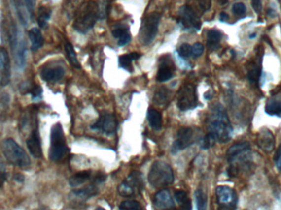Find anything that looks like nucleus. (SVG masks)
Here are the masks:
<instances>
[{
    "label": "nucleus",
    "mask_w": 281,
    "mask_h": 210,
    "mask_svg": "<svg viewBox=\"0 0 281 210\" xmlns=\"http://www.w3.org/2000/svg\"><path fill=\"white\" fill-rule=\"evenodd\" d=\"M27 148L30 153L34 158H39L42 157V147L39 131L37 129L32 131L29 138L27 141Z\"/></svg>",
    "instance_id": "obj_17"
},
{
    "label": "nucleus",
    "mask_w": 281,
    "mask_h": 210,
    "mask_svg": "<svg viewBox=\"0 0 281 210\" xmlns=\"http://www.w3.org/2000/svg\"><path fill=\"white\" fill-rule=\"evenodd\" d=\"M267 15L269 17H271V18H274V17H276V12L272 9V8H270L268 11H267Z\"/></svg>",
    "instance_id": "obj_53"
},
{
    "label": "nucleus",
    "mask_w": 281,
    "mask_h": 210,
    "mask_svg": "<svg viewBox=\"0 0 281 210\" xmlns=\"http://www.w3.org/2000/svg\"><path fill=\"white\" fill-rule=\"evenodd\" d=\"M175 198L176 201H177L179 205L182 204V203L186 202L187 200V193L183 191V190H177L176 192L175 193Z\"/></svg>",
    "instance_id": "obj_40"
},
{
    "label": "nucleus",
    "mask_w": 281,
    "mask_h": 210,
    "mask_svg": "<svg viewBox=\"0 0 281 210\" xmlns=\"http://www.w3.org/2000/svg\"><path fill=\"white\" fill-rule=\"evenodd\" d=\"M170 99V91L165 87H160L155 91L154 95V102L158 105H164Z\"/></svg>",
    "instance_id": "obj_29"
},
{
    "label": "nucleus",
    "mask_w": 281,
    "mask_h": 210,
    "mask_svg": "<svg viewBox=\"0 0 281 210\" xmlns=\"http://www.w3.org/2000/svg\"><path fill=\"white\" fill-rule=\"evenodd\" d=\"M197 210H207V195L202 190H196L195 192Z\"/></svg>",
    "instance_id": "obj_32"
},
{
    "label": "nucleus",
    "mask_w": 281,
    "mask_h": 210,
    "mask_svg": "<svg viewBox=\"0 0 281 210\" xmlns=\"http://www.w3.org/2000/svg\"><path fill=\"white\" fill-rule=\"evenodd\" d=\"M160 15L158 13L148 14L142 20L139 32V41L143 45H149L157 35L160 25Z\"/></svg>",
    "instance_id": "obj_8"
},
{
    "label": "nucleus",
    "mask_w": 281,
    "mask_h": 210,
    "mask_svg": "<svg viewBox=\"0 0 281 210\" xmlns=\"http://www.w3.org/2000/svg\"><path fill=\"white\" fill-rule=\"evenodd\" d=\"M274 161H275V164H276L277 169L279 171H281V144L279 146L278 149L276 150Z\"/></svg>",
    "instance_id": "obj_41"
},
{
    "label": "nucleus",
    "mask_w": 281,
    "mask_h": 210,
    "mask_svg": "<svg viewBox=\"0 0 281 210\" xmlns=\"http://www.w3.org/2000/svg\"><path fill=\"white\" fill-rule=\"evenodd\" d=\"M24 2L30 15H32L34 13L35 0H24Z\"/></svg>",
    "instance_id": "obj_47"
},
{
    "label": "nucleus",
    "mask_w": 281,
    "mask_h": 210,
    "mask_svg": "<svg viewBox=\"0 0 281 210\" xmlns=\"http://www.w3.org/2000/svg\"><path fill=\"white\" fill-rule=\"evenodd\" d=\"M91 171H83V172L76 173L75 175L71 176L69 179V185L72 187H76V186H79V185H82L84 183L86 182L91 178Z\"/></svg>",
    "instance_id": "obj_23"
},
{
    "label": "nucleus",
    "mask_w": 281,
    "mask_h": 210,
    "mask_svg": "<svg viewBox=\"0 0 281 210\" xmlns=\"http://www.w3.org/2000/svg\"><path fill=\"white\" fill-rule=\"evenodd\" d=\"M266 114L271 116L281 118V101L278 99H271L268 100L265 107Z\"/></svg>",
    "instance_id": "obj_24"
},
{
    "label": "nucleus",
    "mask_w": 281,
    "mask_h": 210,
    "mask_svg": "<svg viewBox=\"0 0 281 210\" xmlns=\"http://www.w3.org/2000/svg\"><path fill=\"white\" fill-rule=\"evenodd\" d=\"M8 35L15 63L20 70H23L27 63V42L23 37L22 31L16 24L10 27Z\"/></svg>",
    "instance_id": "obj_4"
},
{
    "label": "nucleus",
    "mask_w": 281,
    "mask_h": 210,
    "mask_svg": "<svg viewBox=\"0 0 281 210\" xmlns=\"http://www.w3.org/2000/svg\"><path fill=\"white\" fill-rule=\"evenodd\" d=\"M11 61L7 50L0 46V86L6 87L11 80Z\"/></svg>",
    "instance_id": "obj_14"
},
{
    "label": "nucleus",
    "mask_w": 281,
    "mask_h": 210,
    "mask_svg": "<svg viewBox=\"0 0 281 210\" xmlns=\"http://www.w3.org/2000/svg\"><path fill=\"white\" fill-rule=\"evenodd\" d=\"M144 184L142 174L138 171H133L118 186V193L124 197L133 196L143 190Z\"/></svg>",
    "instance_id": "obj_9"
},
{
    "label": "nucleus",
    "mask_w": 281,
    "mask_h": 210,
    "mask_svg": "<svg viewBox=\"0 0 281 210\" xmlns=\"http://www.w3.org/2000/svg\"><path fill=\"white\" fill-rule=\"evenodd\" d=\"M133 60H132L130 55H122L119 57V66L123 69H125L128 72H133V67H132V62Z\"/></svg>",
    "instance_id": "obj_34"
},
{
    "label": "nucleus",
    "mask_w": 281,
    "mask_h": 210,
    "mask_svg": "<svg viewBox=\"0 0 281 210\" xmlns=\"http://www.w3.org/2000/svg\"><path fill=\"white\" fill-rule=\"evenodd\" d=\"M221 33L219 30H211L207 33V46L211 50H215L219 47L221 40Z\"/></svg>",
    "instance_id": "obj_25"
},
{
    "label": "nucleus",
    "mask_w": 281,
    "mask_h": 210,
    "mask_svg": "<svg viewBox=\"0 0 281 210\" xmlns=\"http://www.w3.org/2000/svg\"><path fill=\"white\" fill-rule=\"evenodd\" d=\"M101 8L95 1L84 3L76 12L73 23V28L76 31L86 34L101 18Z\"/></svg>",
    "instance_id": "obj_3"
},
{
    "label": "nucleus",
    "mask_w": 281,
    "mask_h": 210,
    "mask_svg": "<svg viewBox=\"0 0 281 210\" xmlns=\"http://www.w3.org/2000/svg\"><path fill=\"white\" fill-rule=\"evenodd\" d=\"M216 200L219 208L223 210H236L238 196L233 188L219 185L215 190Z\"/></svg>",
    "instance_id": "obj_11"
},
{
    "label": "nucleus",
    "mask_w": 281,
    "mask_h": 210,
    "mask_svg": "<svg viewBox=\"0 0 281 210\" xmlns=\"http://www.w3.org/2000/svg\"><path fill=\"white\" fill-rule=\"evenodd\" d=\"M106 210L105 209H104V208L98 207L96 208V210Z\"/></svg>",
    "instance_id": "obj_54"
},
{
    "label": "nucleus",
    "mask_w": 281,
    "mask_h": 210,
    "mask_svg": "<svg viewBox=\"0 0 281 210\" xmlns=\"http://www.w3.org/2000/svg\"><path fill=\"white\" fill-rule=\"evenodd\" d=\"M13 179L17 182L22 183L25 180V176L22 173H15L14 176H13Z\"/></svg>",
    "instance_id": "obj_49"
},
{
    "label": "nucleus",
    "mask_w": 281,
    "mask_h": 210,
    "mask_svg": "<svg viewBox=\"0 0 281 210\" xmlns=\"http://www.w3.org/2000/svg\"><path fill=\"white\" fill-rule=\"evenodd\" d=\"M251 6L256 13L258 14L261 13V9H262L261 0H251Z\"/></svg>",
    "instance_id": "obj_45"
},
{
    "label": "nucleus",
    "mask_w": 281,
    "mask_h": 210,
    "mask_svg": "<svg viewBox=\"0 0 281 210\" xmlns=\"http://www.w3.org/2000/svg\"><path fill=\"white\" fill-rule=\"evenodd\" d=\"M228 163L230 164L228 173L230 177H235L240 168L251 163V146L247 141H242L230 146L226 153Z\"/></svg>",
    "instance_id": "obj_2"
},
{
    "label": "nucleus",
    "mask_w": 281,
    "mask_h": 210,
    "mask_svg": "<svg viewBox=\"0 0 281 210\" xmlns=\"http://www.w3.org/2000/svg\"><path fill=\"white\" fill-rule=\"evenodd\" d=\"M120 210H141L140 204L136 200H128L121 203L119 205Z\"/></svg>",
    "instance_id": "obj_35"
},
{
    "label": "nucleus",
    "mask_w": 281,
    "mask_h": 210,
    "mask_svg": "<svg viewBox=\"0 0 281 210\" xmlns=\"http://www.w3.org/2000/svg\"><path fill=\"white\" fill-rule=\"evenodd\" d=\"M192 56L198 58L204 52V46L201 43H196L192 46Z\"/></svg>",
    "instance_id": "obj_39"
},
{
    "label": "nucleus",
    "mask_w": 281,
    "mask_h": 210,
    "mask_svg": "<svg viewBox=\"0 0 281 210\" xmlns=\"http://www.w3.org/2000/svg\"><path fill=\"white\" fill-rule=\"evenodd\" d=\"M175 177L172 168L163 161H156L153 163L148 175V180L154 188H162L174 182Z\"/></svg>",
    "instance_id": "obj_5"
},
{
    "label": "nucleus",
    "mask_w": 281,
    "mask_h": 210,
    "mask_svg": "<svg viewBox=\"0 0 281 210\" xmlns=\"http://www.w3.org/2000/svg\"><path fill=\"white\" fill-rule=\"evenodd\" d=\"M177 107L181 111H187L197 106V89L194 85L186 84L177 93Z\"/></svg>",
    "instance_id": "obj_10"
},
{
    "label": "nucleus",
    "mask_w": 281,
    "mask_h": 210,
    "mask_svg": "<svg viewBox=\"0 0 281 210\" xmlns=\"http://www.w3.org/2000/svg\"><path fill=\"white\" fill-rule=\"evenodd\" d=\"M28 37L32 45V50L33 51H37L44 45V37L39 28H32L28 31Z\"/></svg>",
    "instance_id": "obj_22"
},
{
    "label": "nucleus",
    "mask_w": 281,
    "mask_h": 210,
    "mask_svg": "<svg viewBox=\"0 0 281 210\" xmlns=\"http://www.w3.org/2000/svg\"><path fill=\"white\" fill-rule=\"evenodd\" d=\"M147 119L150 126L155 130H160L162 125L161 114L154 109H149L147 112Z\"/></svg>",
    "instance_id": "obj_26"
},
{
    "label": "nucleus",
    "mask_w": 281,
    "mask_h": 210,
    "mask_svg": "<svg viewBox=\"0 0 281 210\" xmlns=\"http://www.w3.org/2000/svg\"><path fill=\"white\" fill-rule=\"evenodd\" d=\"M185 6L191 13L200 18L202 14H204L211 8V0H188Z\"/></svg>",
    "instance_id": "obj_18"
},
{
    "label": "nucleus",
    "mask_w": 281,
    "mask_h": 210,
    "mask_svg": "<svg viewBox=\"0 0 281 210\" xmlns=\"http://www.w3.org/2000/svg\"><path fill=\"white\" fill-rule=\"evenodd\" d=\"M256 141L259 148L266 153L272 152L276 145L275 136L268 129H262L261 131H259L256 136Z\"/></svg>",
    "instance_id": "obj_15"
},
{
    "label": "nucleus",
    "mask_w": 281,
    "mask_h": 210,
    "mask_svg": "<svg viewBox=\"0 0 281 210\" xmlns=\"http://www.w3.org/2000/svg\"><path fill=\"white\" fill-rule=\"evenodd\" d=\"M173 77L172 69L170 68L169 64L166 63H163L160 66V68L158 70L157 76H156V79L159 82H165L171 79Z\"/></svg>",
    "instance_id": "obj_28"
},
{
    "label": "nucleus",
    "mask_w": 281,
    "mask_h": 210,
    "mask_svg": "<svg viewBox=\"0 0 281 210\" xmlns=\"http://www.w3.org/2000/svg\"><path fill=\"white\" fill-rule=\"evenodd\" d=\"M97 193H98V189L96 187V185L93 183L91 185H87L86 187H84L83 189L74 191L75 195H77L79 197L82 198H90L91 196L97 195Z\"/></svg>",
    "instance_id": "obj_31"
},
{
    "label": "nucleus",
    "mask_w": 281,
    "mask_h": 210,
    "mask_svg": "<svg viewBox=\"0 0 281 210\" xmlns=\"http://www.w3.org/2000/svg\"><path fill=\"white\" fill-rule=\"evenodd\" d=\"M91 128L101 131L102 133L105 134L107 136H111L116 131L117 121L113 115L105 113L101 114L98 121L91 126Z\"/></svg>",
    "instance_id": "obj_13"
},
{
    "label": "nucleus",
    "mask_w": 281,
    "mask_h": 210,
    "mask_svg": "<svg viewBox=\"0 0 281 210\" xmlns=\"http://www.w3.org/2000/svg\"><path fill=\"white\" fill-rule=\"evenodd\" d=\"M64 76V70L61 67H44L41 71V77L46 82H58Z\"/></svg>",
    "instance_id": "obj_21"
},
{
    "label": "nucleus",
    "mask_w": 281,
    "mask_h": 210,
    "mask_svg": "<svg viewBox=\"0 0 281 210\" xmlns=\"http://www.w3.org/2000/svg\"><path fill=\"white\" fill-rule=\"evenodd\" d=\"M129 55H130L131 58H132V60H133V61H134V60H138V59L140 58V55L138 54V53L133 52L129 54Z\"/></svg>",
    "instance_id": "obj_52"
},
{
    "label": "nucleus",
    "mask_w": 281,
    "mask_h": 210,
    "mask_svg": "<svg viewBox=\"0 0 281 210\" xmlns=\"http://www.w3.org/2000/svg\"><path fill=\"white\" fill-rule=\"evenodd\" d=\"M51 16V10L47 7L42 6L38 9V14H37V23L41 28H46L48 25L49 18Z\"/></svg>",
    "instance_id": "obj_27"
},
{
    "label": "nucleus",
    "mask_w": 281,
    "mask_h": 210,
    "mask_svg": "<svg viewBox=\"0 0 281 210\" xmlns=\"http://www.w3.org/2000/svg\"><path fill=\"white\" fill-rule=\"evenodd\" d=\"M261 70L258 66H256V64L251 66V68L248 71V74H247L249 82H251V84H257L259 80H260V77H261Z\"/></svg>",
    "instance_id": "obj_33"
},
{
    "label": "nucleus",
    "mask_w": 281,
    "mask_h": 210,
    "mask_svg": "<svg viewBox=\"0 0 281 210\" xmlns=\"http://www.w3.org/2000/svg\"><path fill=\"white\" fill-rule=\"evenodd\" d=\"M131 36L128 33L119 38L118 40V45L119 46H124V45H128V43L130 42Z\"/></svg>",
    "instance_id": "obj_46"
},
{
    "label": "nucleus",
    "mask_w": 281,
    "mask_h": 210,
    "mask_svg": "<svg viewBox=\"0 0 281 210\" xmlns=\"http://www.w3.org/2000/svg\"><path fill=\"white\" fill-rule=\"evenodd\" d=\"M195 139L194 131L191 127H181L177 131V139L173 144V153H177L192 146Z\"/></svg>",
    "instance_id": "obj_12"
},
{
    "label": "nucleus",
    "mask_w": 281,
    "mask_h": 210,
    "mask_svg": "<svg viewBox=\"0 0 281 210\" xmlns=\"http://www.w3.org/2000/svg\"><path fill=\"white\" fill-rule=\"evenodd\" d=\"M41 89L39 87H35L32 90V94L33 97H38L41 94Z\"/></svg>",
    "instance_id": "obj_50"
},
{
    "label": "nucleus",
    "mask_w": 281,
    "mask_h": 210,
    "mask_svg": "<svg viewBox=\"0 0 281 210\" xmlns=\"http://www.w3.org/2000/svg\"><path fill=\"white\" fill-rule=\"evenodd\" d=\"M219 19H220L221 22H225V21L229 19V15H228L226 13L223 12V13H220V15H219Z\"/></svg>",
    "instance_id": "obj_51"
},
{
    "label": "nucleus",
    "mask_w": 281,
    "mask_h": 210,
    "mask_svg": "<svg viewBox=\"0 0 281 210\" xmlns=\"http://www.w3.org/2000/svg\"><path fill=\"white\" fill-rule=\"evenodd\" d=\"M65 51H66L67 57L69 59V62L74 67L80 68V62L77 60L76 52L74 50L73 46L70 43L65 44Z\"/></svg>",
    "instance_id": "obj_30"
},
{
    "label": "nucleus",
    "mask_w": 281,
    "mask_h": 210,
    "mask_svg": "<svg viewBox=\"0 0 281 210\" xmlns=\"http://www.w3.org/2000/svg\"><path fill=\"white\" fill-rule=\"evenodd\" d=\"M216 142V139L214 137V135L209 132L204 136V138L202 139L201 146H202V149L207 150V149L213 147Z\"/></svg>",
    "instance_id": "obj_36"
},
{
    "label": "nucleus",
    "mask_w": 281,
    "mask_h": 210,
    "mask_svg": "<svg viewBox=\"0 0 281 210\" xmlns=\"http://www.w3.org/2000/svg\"><path fill=\"white\" fill-rule=\"evenodd\" d=\"M232 11L236 15H244L246 12V6L243 3H234V5H233V8H232Z\"/></svg>",
    "instance_id": "obj_38"
},
{
    "label": "nucleus",
    "mask_w": 281,
    "mask_h": 210,
    "mask_svg": "<svg viewBox=\"0 0 281 210\" xmlns=\"http://www.w3.org/2000/svg\"><path fill=\"white\" fill-rule=\"evenodd\" d=\"M178 210H192V205H191L190 200H187L186 202L181 204V206H180Z\"/></svg>",
    "instance_id": "obj_48"
},
{
    "label": "nucleus",
    "mask_w": 281,
    "mask_h": 210,
    "mask_svg": "<svg viewBox=\"0 0 281 210\" xmlns=\"http://www.w3.org/2000/svg\"><path fill=\"white\" fill-rule=\"evenodd\" d=\"M207 125L210 133L214 135L217 142L227 143L230 141L233 128L226 112L220 104H216L212 108Z\"/></svg>",
    "instance_id": "obj_1"
},
{
    "label": "nucleus",
    "mask_w": 281,
    "mask_h": 210,
    "mask_svg": "<svg viewBox=\"0 0 281 210\" xmlns=\"http://www.w3.org/2000/svg\"><path fill=\"white\" fill-rule=\"evenodd\" d=\"M180 21L183 27L186 28H192L195 30H200L202 23L200 18H197L193 13H191L186 6H183L180 10Z\"/></svg>",
    "instance_id": "obj_16"
},
{
    "label": "nucleus",
    "mask_w": 281,
    "mask_h": 210,
    "mask_svg": "<svg viewBox=\"0 0 281 210\" xmlns=\"http://www.w3.org/2000/svg\"><path fill=\"white\" fill-rule=\"evenodd\" d=\"M127 33H128L127 29L124 28H116V29H114V30H113V36L115 38H118V39L122 37V36H123V35L127 34Z\"/></svg>",
    "instance_id": "obj_43"
},
{
    "label": "nucleus",
    "mask_w": 281,
    "mask_h": 210,
    "mask_svg": "<svg viewBox=\"0 0 281 210\" xmlns=\"http://www.w3.org/2000/svg\"><path fill=\"white\" fill-rule=\"evenodd\" d=\"M154 205L160 210H167L174 206V200L167 190H160L154 196Z\"/></svg>",
    "instance_id": "obj_19"
},
{
    "label": "nucleus",
    "mask_w": 281,
    "mask_h": 210,
    "mask_svg": "<svg viewBox=\"0 0 281 210\" xmlns=\"http://www.w3.org/2000/svg\"><path fill=\"white\" fill-rule=\"evenodd\" d=\"M105 179L106 177L105 174H103L102 173H98L93 178V184H95V185L101 184V183H103L105 180Z\"/></svg>",
    "instance_id": "obj_44"
},
{
    "label": "nucleus",
    "mask_w": 281,
    "mask_h": 210,
    "mask_svg": "<svg viewBox=\"0 0 281 210\" xmlns=\"http://www.w3.org/2000/svg\"><path fill=\"white\" fill-rule=\"evenodd\" d=\"M177 53L179 56L183 59L189 58L191 55H192V46L189 44H182L177 50Z\"/></svg>",
    "instance_id": "obj_37"
},
{
    "label": "nucleus",
    "mask_w": 281,
    "mask_h": 210,
    "mask_svg": "<svg viewBox=\"0 0 281 210\" xmlns=\"http://www.w3.org/2000/svg\"><path fill=\"white\" fill-rule=\"evenodd\" d=\"M22 26H27L29 22V12L25 4L24 0H10Z\"/></svg>",
    "instance_id": "obj_20"
},
{
    "label": "nucleus",
    "mask_w": 281,
    "mask_h": 210,
    "mask_svg": "<svg viewBox=\"0 0 281 210\" xmlns=\"http://www.w3.org/2000/svg\"><path fill=\"white\" fill-rule=\"evenodd\" d=\"M7 180V171L3 164H0V188L2 187Z\"/></svg>",
    "instance_id": "obj_42"
},
{
    "label": "nucleus",
    "mask_w": 281,
    "mask_h": 210,
    "mask_svg": "<svg viewBox=\"0 0 281 210\" xmlns=\"http://www.w3.org/2000/svg\"><path fill=\"white\" fill-rule=\"evenodd\" d=\"M2 151L7 162L12 165L24 168L31 164L27 153L13 139H6L2 141Z\"/></svg>",
    "instance_id": "obj_6"
},
{
    "label": "nucleus",
    "mask_w": 281,
    "mask_h": 210,
    "mask_svg": "<svg viewBox=\"0 0 281 210\" xmlns=\"http://www.w3.org/2000/svg\"><path fill=\"white\" fill-rule=\"evenodd\" d=\"M67 152H68V146L65 141L64 130L61 124L56 123L52 127L50 133L49 159L52 161L61 160Z\"/></svg>",
    "instance_id": "obj_7"
}]
</instances>
